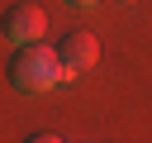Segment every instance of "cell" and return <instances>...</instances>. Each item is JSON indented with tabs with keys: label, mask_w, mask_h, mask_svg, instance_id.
<instances>
[{
	"label": "cell",
	"mask_w": 152,
	"mask_h": 143,
	"mask_svg": "<svg viewBox=\"0 0 152 143\" xmlns=\"http://www.w3.org/2000/svg\"><path fill=\"white\" fill-rule=\"evenodd\" d=\"M10 81H14V91L19 95H48L52 86H62L66 76H62V57H57V48L43 38V43H24V48H14V57H10Z\"/></svg>",
	"instance_id": "cell-1"
},
{
	"label": "cell",
	"mask_w": 152,
	"mask_h": 143,
	"mask_svg": "<svg viewBox=\"0 0 152 143\" xmlns=\"http://www.w3.org/2000/svg\"><path fill=\"white\" fill-rule=\"evenodd\" d=\"M5 38H10L14 48H24V43H43V38H48V14H43V5L19 0V5L5 14Z\"/></svg>",
	"instance_id": "cell-2"
},
{
	"label": "cell",
	"mask_w": 152,
	"mask_h": 143,
	"mask_svg": "<svg viewBox=\"0 0 152 143\" xmlns=\"http://www.w3.org/2000/svg\"><path fill=\"white\" fill-rule=\"evenodd\" d=\"M57 57H62V76H66V81H76V76H86V72L95 67L100 43H95L90 33H66V38L57 43Z\"/></svg>",
	"instance_id": "cell-3"
},
{
	"label": "cell",
	"mask_w": 152,
	"mask_h": 143,
	"mask_svg": "<svg viewBox=\"0 0 152 143\" xmlns=\"http://www.w3.org/2000/svg\"><path fill=\"white\" fill-rule=\"evenodd\" d=\"M24 143H66L62 133H33V138H24Z\"/></svg>",
	"instance_id": "cell-4"
},
{
	"label": "cell",
	"mask_w": 152,
	"mask_h": 143,
	"mask_svg": "<svg viewBox=\"0 0 152 143\" xmlns=\"http://www.w3.org/2000/svg\"><path fill=\"white\" fill-rule=\"evenodd\" d=\"M71 5H100V0H71Z\"/></svg>",
	"instance_id": "cell-5"
},
{
	"label": "cell",
	"mask_w": 152,
	"mask_h": 143,
	"mask_svg": "<svg viewBox=\"0 0 152 143\" xmlns=\"http://www.w3.org/2000/svg\"><path fill=\"white\" fill-rule=\"evenodd\" d=\"M114 5H133V0H114Z\"/></svg>",
	"instance_id": "cell-6"
}]
</instances>
